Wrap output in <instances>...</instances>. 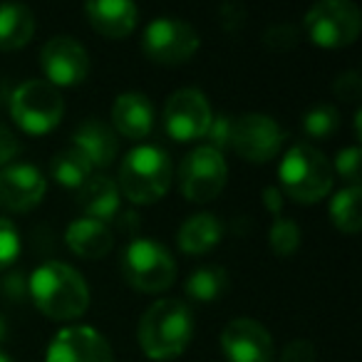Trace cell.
I'll return each mask as SVG.
<instances>
[{"label":"cell","mask_w":362,"mask_h":362,"mask_svg":"<svg viewBox=\"0 0 362 362\" xmlns=\"http://www.w3.org/2000/svg\"><path fill=\"white\" fill-rule=\"evenodd\" d=\"M281 362H315V347L305 337H296L283 347Z\"/></svg>","instance_id":"d6a6232c"},{"label":"cell","mask_w":362,"mask_h":362,"mask_svg":"<svg viewBox=\"0 0 362 362\" xmlns=\"http://www.w3.org/2000/svg\"><path fill=\"white\" fill-rule=\"evenodd\" d=\"M187 296L199 303H214L228 291V271L221 266H202L187 278Z\"/></svg>","instance_id":"cb8c5ba5"},{"label":"cell","mask_w":362,"mask_h":362,"mask_svg":"<svg viewBox=\"0 0 362 362\" xmlns=\"http://www.w3.org/2000/svg\"><path fill=\"white\" fill-rule=\"evenodd\" d=\"M211 105L197 87H181L166 100L164 127L176 141H194L206 134L211 124Z\"/></svg>","instance_id":"30bf717a"},{"label":"cell","mask_w":362,"mask_h":362,"mask_svg":"<svg viewBox=\"0 0 362 362\" xmlns=\"http://www.w3.org/2000/svg\"><path fill=\"white\" fill-rule=\"evenodd\" d=\"M231 132H233V117L231 115H214L211 117V124L206 129V139H209V146L221 151L223 146H231Z\"/></svg>","instance_id":"4dcf8cb0"},{"label":"cell","mask_w":362,"mask_h":362,"mask_svg":"<svg viewBox=\"0 0 362 362\" xmlns=\"http://www.w3.org/2000/svg\"><path fill=\"white\" fill-rule=\"evenodd\" d=\"M40 65L47 82L55 87L80 85L90 75V55L72 35H55L42 45Z\"/></svg>","instance_id":"7c38bea8"},{"label":"cell","mask_w":362,"mask_h":362,"mask_svg":"<svg viewBox=\"0 0 362 362\" xmlns=\"http://www.w3.org/2000/svg\"><path fill=\"white\" fill-rule=\"evenodd\" d=\"M72 146L90 161L92 169H100V166H110L117 159L119 139H117V132L107 122L90 117L75 129Z\"/></svg>","instance_id":"2e32d148"},{"label":"cell","mask_w":362,"mask_h":362,"mask_svg":"<svg viewBox=\"0 0 362 362\" xmlns=\"http://www.w3.org/2000/svg\"><path fill=\"white\" fill-rule=\"evenodd\" d=\"M360 166H362L360 146H345V149L337 151L332 171H337V174L350 181V184H357V181H360Z\"/></svg>","instance_id":"f546056e"},{"label":"cell","mask_w":362,"mask_h":362,"mask_svg":"<svg viewBox=\"0 0 362 362\" xmlns=\"http://www.w3.org/2000/svg\"><path fill=\"white\" fill-rule=\"evenodd\" d=\"M0 293H6L11 300H21L28 296V276L21 271H11L0 278Z\"/></svg>","instance_id":"836d02e7"},{"label":"cell","mask_w":362,"mask_h":362,"mask_svg":"<svg viewBox=\"0 0 362 362\" xmlns=\"http://www.w3.org/2000/svg\"><path fill=\"white\" fill-rule=\"evenodd\" d=\"M122 273L129 286L144 293H159L176 278V261L164 243L136 236L122 253Z\"/></svg>","instance_id":"5b68a950"},{"label":"cell","mask_w":362,"mask_h":362,"mask_svg":"<svg viewBox=\"0 0 362 362\" xmlns=\"http://www.w3.org/2000/svg\"><path fill=\"white\" fill-rule=\"evenodd\" d=\"M278 176L283 187L281 192L300 204H315L325 199L335 181L330 159L310 144H293L278 164Z\"/></svg>","instance_id":"277c9868"},{"label":"cell","mask_w":362,"mask_h":362,"mask_svg":"<svg viewBox=\"0 0 362 362\" xmlns=\"http://www.w3.org/2000/svg\"><path fill=\"white\" fill-rule=\"evenodd\" d=\"M218 13H221V25L226 30H236V28H241L246 23V8L238 6V3H226Z\"/></svg>","instance_id":"d590c367"},{"label":"cell","mask_w":362,"mask_h":362,"mask_svg":"<svg viewBox=\"0 0 362 362\" xmlns=\"http://www.w3.org/2000/svg\"><path fill=\"white\" fill-rule=\"evenodd\" d=\"M228 179V164L223 151L202 144L189 151L179 164V189L189 202H211L223 192Z\"/></svg>","instance_id":"9c48e42d"},{"label":"cell","mask_w":362,"mask_h":362,"mask_svg":"<svg viewBox=\"0 0 362 362\" xmlns=\"http://www.w3.org/2000/svg\"><path fill=\"white\" fill-rule=\"evenodd\" d=\"M141 50L159 65H181L199 50V33L184 18L159 16L146 23L141 35Z\"/></svg>","instance_id":"ba28073f"},{"label":"cell","mask_w":362,"mask_h":362,"mask_svg":"<svg viewBox=\"0 0 362 362\" xmlns=\"http://www.w3.org/2000/svg\"><path fill=\"white\" fill-rule=\"evenodd\" d=\"M231 146L248 161H271L283 146V129L271 115L246 112L233 117Z\"/></svg>","instance_id":"8fae6325"},{"label":"cell","mask_w":362,"mask_h":362,"mask_svg":"<svg viewBox=\"0 0 362 362\" xmlns=\"http://www.w3.org/2000/svg\"><path fill=\"white\" fill-rule=\"evenodd\" d=\"M122 194L117 181L107 174H92L90 179L77 189V204L85 211L87 218H97V221H110L119 214Z\"/></svg>","instance_id":"d6986e66"},{"label":"cell","mask_w":362,"mask_h":362,"mask_svg":"<svg viewBox=\"0 0 362 362\" xmlns=\"http://www.w3.org/2000/svg\"><path fill=\"white\" fill-rule=\"evenodd\" d=\"M62 115H65V100L60 90L40 77L21 82L11 97V117L30 134H45L55 129Z\"/></svg>","instance_id":"8992f818"},{"label":"cell","mask_w":362,"mask_h":362,"mask_svg":"<svg viewBox=\"0 0 362 362\" xmlns=\"http://www.w3.org/2000/svg\"><path fill=\"white\" fill-rule=\"evenodd\" d=\"M28 293L52 320H75L90 305V288L77 268L45 261L28 276Z\"/></svg>","instance_id":"6da1fadb"},{"label":"cell","mask_w":362,"mask_h":362,"mask_svg":"<svg viewBox=\"0 0 362 362\" xmlns=\"http://www.w3.org/2000/svg\"><path fill=\"white\" fill-rule=\"evenodd\" d=\"M0 362H13V360L8 355H3V352H0Z\"/></svg>","instance_id":"ab89813d"},{"label":"cell","mask_w":362,"mask_h":362,"mask_svg":"<svg viewBox=\"0 0 362 362\" xmlns=\"http://www.w3.org/2000/svg\"><path fill=\"white\" fill-rule=\"evenodd\" d=\"M360 199L362 189L360 184H350V187L340 189L330 202V218L340 231L345 233H357L362 226L360 218Z\"/></svg>","instance_id":"d4e9b609"},{"label":"cell","mask_w":362,"mask_h":362,"mask_svg":"<svg viewBox=\"0 0 362 362\" xmlns=\"http://www.w3.org/2000/svg\"><path fill=\"white\" fill-rule=\"evenodd\" d=\"M85 16L90 25L107 37H124L136 28L139 8L132 0H90L85 3Z\"/></svg>","instance_id":"e0dca14e"},{"label":"cell","mask_w":362,"mask_h":362,"mask_svg":"<svg viewBox=\"0 0 362 362\" xmlns=\"http://www.w3.org/2000/svg\"><path fill=\"white\" fill-rule=\"evenodd\" d=\"M221 350L228 362H273L276 347L268 327L253 317H233L221 330Z\"/></svg>","instance_id":"5bb4252c"},{"label":"cell","mask_w":362,"mask_h":362,"mask_svg":"<svg viewBox=\"0 0 362 362\" xmlns=\"http://www.w3.org/2000/svg\"><path fill=\"white\" fill-rule=\"evenodd\" d=\"M300 40V30H298L293 23H271V25L263 30V45H268L271 50H278V52H286V50H293Z\"/></svg>","instance_id":"83f0119b"},{"label":"cell","mask_w":362,"mask_h":362,"mask_svg":"<svg viewBox=\"0 0 362 362\" xmlns=\"http://www.w3.org/2000/svg\"><path fill=\"white\" fill-rule=\"evenodd\" d=\"M18 151H21V141H18L16 132L0 122V169L11 164V159H16Z\"/></svg>","instance_id":"e575fe53"},{"label":"cell","mask_w":362,"mask_h":362,"mask_svg":"<svg viewBox=\"0 0 362 362\" xmlns=\"http://www.w3.org/2000/svg\"><path fill=\"white\" fill-rule=\"evenodd\" d=\"M6 332H8V325H6V317L0 315V340L6 337Z\"/></svg>","instance_id":"f35d334b"},{"label":"cell","mask_w":362,"mask_h":362,"mask_svg":"<svg viewBox=\"0 0 362 362\" xmlns=\"http://www.w3.org/2000/svg\"><path fill=\"white\" fill-rule=\"evenodd\" d=\"M268 243H271L276 256H293L300 246V226L293 218L276 216V221L271 223V231H268Z\"/></svg>","instance_id":"4316f807"},{"label":"cell","mask_w":362,"mask_h":362,"mask_svg":"<svg viewBox=\"0 0 362 362\" xmlns=\"http://www.w3.org/2000/svg\"><path fill=\"white\" fill-rule=\"evenodd\" d=\"M171 159L159 144H139L119 164V194L132 204H154L169 192Z\"/></svg>","instance_id":"3957f363"},{"label":"cell","mask_w":362,"mask_h":362,"mask_svg":"<svg viewBox=\"0 0 362 362\" xmlns=\"http://www.w3.org/2000/svg\"><path fill=\"white\" fill-rule=\"evenodd\" d=\"M112 124L129 139H144L154 127V107L141 92H122L112 105Z\"/></svg>","instance_id":"ac0fdd59"},{"label":"cell","mask_w":362,"mask_h":362,"mask_svg":"<svg viewBox=\"0 0 362 362\" xmlns=\"http://www.w3.org/2000/svg\"><path fill=\"white\" fill-rule=\"evenodd\" d=\"M194 335L192 308L179 298L151 303L139 320V345L151 360H174L187 350Z\"/></svg>","instance_id":"7a4b0ae2"},{"label":"cell","mask_w":362,"mask_h":362,"mask_svg":"<svg viewBox=\"0 0 362 362\" xmlns=\"http://www.w3.org/2000/svg\"><path fill=\"white\" fill-rule=\"evenodd\" d=\"M35 33V16L23 3H0V50L28 45Z\"/></svg>","instance_id":"7402d4cb"},{"label":"cell","mask_w":362,"mask_h":362,"mask_svg":"<svg viewBox=\"0 0 362 362\" xmlns=\"http://www.w3.org/2000/svg\"><path fill=\"white\" fill-rule=\"evenodd\" d=\"M337 124H340V115L330 102H315L310 105L300 117V127L310 139H325V136L335 134Z\"/></svg>","instance_id":"484cf974"},{"label":"cell","mask_w":362,"mask_h":362,"mask_svg":"<svg viewBox=\"0 0 362 362\" xmlns=\"http://www.w3.org/2000/svg\"><path fill=\"white\" fill-rule=\"evenodd\" d=\"M45 362H115L112 347L90 325H67L50 340Z\"/></svg>","instance_id":"4fadbf2b"},{"label":"cell","mask_w":362,"mask_h":362,"mask_svg":"<svg viewBox=\"0 0 362 362\" xmlns=\"http://www.w3.org/2000/svg\"><path fill=\"white\" fill-rule=\"evenodd\" d=\"M261 199H263V206L268 209L271 214H276V216H281L283 211V192L278 187H266L261 192Z\"/></svg>","instance_id":"8d00e7d4"},{"label":"cell","mask_w":362,"mask_h":362,"mask_svg":"<svg viewBox=\"0 0 362 362\" xmlns=\"http://www.w3.org/2000/svg\"><path fill=\"white\" fill-rule=\"evenodd\" d=\"M65 241L77 256L82 258H102L115 246V233L110 223L97 221V218L80 216L67 226Z\"/></svg>","instance_id":"ffe728a7"},{"label":"cell","mask_w":362,"mask_h":362,"mask_svg":"<svg viewBox=\"0 0 362 362\" xmlns=\"http://www.w3.org/2000/svg\"><path fill=\"white\" fill-rule=\"evenodd\" d=\"M221 238H223V223L209 211L189 216L179 226V233H176V241H179L181 251L194 253V256L211 251Z\"/></svg>","instance_id":"44dd1931"},{"label":"cell","mask_w":362,"mask_h":362,"mask_svg":"<svg viewBox=\"0 0 362 362\" xmlns=\"http://www.w3.org/2000/svg\"><path fill=\"white\" fill-rule=\"evenodd\" d=\"M21 253V233L11 218L0 216V271H6Z\"/></svg>","instance_id":"f1b7e54d"},{"label":"cell","mask_w":362,"mask_h":362,"mask_svg":"<svg viewBox=\"0 0 362 362\" xmlns=\"http://www.w3.org/2000/svg\"><path fill=\"white\" fill-rule=\"evenodd\" d=\"M45 176L25 161H11L0 169V206L11 211H28L45 197Z\"/></svg>","instance_id":"9a60e30c"},{"label":"cell","mask_w":362,"mask_h":362,"mask_svg":"<svg viewBox=\"0 0 362 362\" xmlns=\"http://www.w3.org/2000/svg\"><path fill=\"white\" fill-rule=\"evenodd\" d=\"M332 92L342 102H357L362 97V75L357 70L340 72L332 82Z\"/></svg>","instance_id":"1f68e13d"},{"label":"cell","mask_w":362,"mask_h":362,"mask_svg":"<svg viewBox=\"0 0 362 362\" xmlns=\"http://www.w3.org/2000/svg\"><path fill=\"white\" fill-rule=\"evenodd\" d=\"M50 174L60 187L80 189L92 176V166L75 146H70V149H60L50 159Z\"/></svg>","instance_id":"603a6c76"},{"label":"cell","mask_w":362,"mask_h":362,"mask_svg":"<svg viewBox=\"0 0 362 362\" xmlns=\"http://www.w3.org/2000/svg\"><path fill=\"white\" fill-rule=\"evenodd\" d=\"M305 35L320 47L352 45L360 35L362 16L350 0H317L303 18Z\"/></svg>","instance_id":"52a82bcc"},{"label":"cell","mask_w":362,"mask_h":362,"mask_svg":"<svg viewBox=\"0 0 362 362\" xmlns=\"http://www.w3.org/2000/svg\"><path fill=\"white\" fill-rule=\"evenodd\" d=\"M119 216V228L127 233H136V228H139V216H136L134 211H124V214H117Z\"/></svg>","instance_id":"74e56055"}]
</instances>
